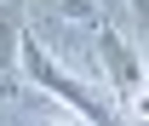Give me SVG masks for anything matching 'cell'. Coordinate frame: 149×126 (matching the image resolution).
Instances as JSON below:
<instances>
[{
	"label": "cell",
	"mask_w": 149,
	"mask_h": 126,
	"mask_svg": "<svg viewBox=\"0 0 149 126\" xmlns=\"http://www.w3.org/2000/svg\"><path fill=\"white\" fill-rule=\"evenodd\" d=\"M17 69H23V80H29V86H40L46 97H57L63 109H74L80 120H92V126H126L120 103H115L103 86H86L80 74H69L35 35H29V23H23V35H17Z\"/></svg>",
	"instance_id": "obj_1"
},
{
	"label": "cell",
	"mask_w": 149,
	"mask_h": 126,
	"mask_svg": "<svg viewBox=\"0 0 149 126\" xmlns=\"http://www.w3.org/2000/svg\"><path fill=\"white\" fill-rule=\"evenodd\" d=\"M92 40H97V63H103V74H109V86H115L120 115H143L149 120V86H143V57H138V46L120 35L115 17L103 23Z\"/></svg>",
	"instance_id": "obj_2"
},
{
	"label": "cell",
	"mask_w": 149,
	"mask_h": 126,
	"mask_svg": "<svg viewBox=\"0 0 149 126\" xmlns=\"http://www.w3.org/2000/svg\"><path fill=\"white\" fill-rule=\"evenodd\" d=\"M46 6H52V12H57L63 23H74V29H92V35H97V29H103V23L115 17L103 0H46Z\"/></svg>",
	"instance_id": "obj_3"
},
{
	"label": "cell",
	"mask_w": 149,
	"mask_h": 126,
	"mask_svg": "<svg viewBox=\"0 0 149 126\" xmlns=\"http://www.w3.org/2000/svg\"><path fill=\"white\" fill-rule=\"evenodd\" d=\"M46 126H92V120H80V115H57V120H46Z\"/></svg>",
	"instance_id": "obj_4"
},
{
	"label": "cell",
	"mask_w": 149,
	"mask_h": 126,
	"mask_svg": "<svg viewBox=\"0 0 149 126\" xmlns=\"http://www.w3.org/2000/svg\"><path fill=\"white\" fill-rule=\"evenodd\" d=\"M126 6H132V12H138V17H149V0H126Z\"/></svg>",
	"instance_id": "obj_5"
}]
</instances>
